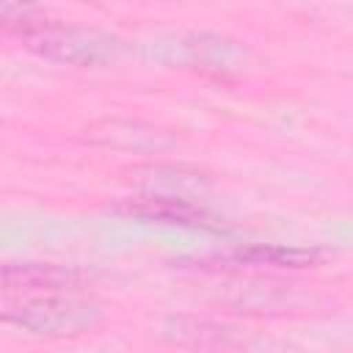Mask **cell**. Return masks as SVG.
<instances>
[{"mask_svg": "<svg viewBox=\"0 0 353 353\" xmlns=\"http://www.w3.org/2000/svg\"><path fill=\"white\" fill-rule=\"evenodd\" d=\"M127 182L135 188V193H160V196H182L201 201L212 182L204 171L193 165H174V163H146L132 165L127 171Z\"/></svg>", "mask_w": 353, "mask_h": 353, "instance_id": "5b68a950", "label": "cell"}, {"mask_svg": "<svg viewBox=\"0 0 353 353\" xmlns=\"http://www.w3.org/2000/svg\"><path fill=\"white\" fill-rule=\"evenodd\" d=\"M0 323L36 336H83L102 323V309L94 301L66 292H36L25 301L3 306Z\"/></svg>", "mask_w": 353, "mask_h": 353, "instance_id": "7a4b0ae2", "label": "cell"}, {"mask_svg": "<svg viewBox=\"0 0 353 353\" xmlns=\"http://www.w3.org/2000/svg\"><path fill=\"white\" fill-rule=\"evenodd\" d=\"M17 41L36 58L77 69L110 66L124 52V41L108 30L77 22H61L50 17L36 19L30 28H25L17 36Z\"/></svg>", "mask_w": 353, "mask_h": 353, "instance_id": "6da1fadb", "label": "cell"}, {"mask_svg": "<svg viewBox=\"0 0 353 353\" xmlns=\"http://www.w3.org/2000/svg\"><path fill=\"white\" fill-rule=\"evenodd\" d=\"M182 50L188 66L212 74L215 80H229L232 72H240L245 66V47L223 36L193 33L182 41Z\"/></svg>", "mask_w": 353, "mask_h": 353, "instance_id": "52a82bcc", "label": "cell"}, {"mask_svg": "<svg viewBox=\"0 0 353 353\" xmlns=\"http://www.w3.org/2000/svg\"><path fill=\"white\" fill-rule=\"evenodd\" d=\"M41 17L44 11L36 0H0V33L17 39L25 28H30Z\"/></svg>", "mask_w": 353, "mask_h": 353, "instance_id": "30bf717a", "label": "cell"}, {"mask_svg": "<svg viewBox=\"0 0 353 353\" xmlns=\"http://www.w3.org/2000/svg\"><path fill=\"white\" fill-rule=\"evenodd\" d=\"M113 212H121L127 218L149 221V223H165V226H182V229H204V232H221L218 218L193 199L182 196H160V193H132L124 196L119 204H113Z\"/></svg>", "mask_w": 353, "mask_h": 353, "instance_id": "277c9868", "label": "cell"}, {"mask_svg": "<svg viewBox=\"0 0 353 353\" xmlns=\"http://www.w3.org/2000/svg\"><path fill=\"white\" fill-rule=\"evenodd\" d=\"M83 273L55 262H0V290L11 292H69Z\"/></svg>", "mask_w": 353, "mask_h": 353, "instance_id": "8992f818", "label": "cell"}, {"mask_svg": "<svg viewBox=\"0 0 353 353\" xmlns=\"http://www.w3.org/2000/svg\"><path fill=\"white\" fill-rule=\"evenodd\" d=\"M323 262V251L317 248H298V245H273V243H254L226 248L221 254H210L196 259L201 270H306Z\"/></svg>", "mask_w": 353, "mask_h": 353, "instance_id": "3957f363", "label": "cell"}, {"mask_svg": "<svg viewBox=\"0 0 353 353\" xmlns=\"http://www.w3.org/2000/svg\"><path fill=\"white\" fill-rule=\"evenodd\" d=\"M163 336L179 347H243L245 345V339H240L234 328L204 320V317H188V314L168 317L163 325Z\"/></svg>", "mask_w": 353, "mask_h": 353, "instance_id": "9c48e42d", "label": "cell"}, {"mask_svg": "<svg viewBox=\"0 0 353 353\" xmlns=\"http://www.w3.org/2000/svg\"><path fill=\"white\" fill-rule=\"evenodd\" d=\"M85 138L99 146H113L127 152H163L174 143V138L165 130L130 119H102L85 127Z\"/></svg>", "mask_w": 353, "mask_h": 353, "instance_id": "ba28073f", "label": "cell"}]
</instances>
